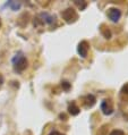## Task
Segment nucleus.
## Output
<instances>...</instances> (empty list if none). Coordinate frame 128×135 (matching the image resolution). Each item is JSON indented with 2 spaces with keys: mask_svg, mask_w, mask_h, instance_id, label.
Instances as JSON below:
<instances>
[{
  "mask_svg": "<svg viewBox=\"0 0 128 135\" xmlns=\"http://www.w3.org/2000/svg\"><path fill=\"white\" fill-rule=\"evenodd\" d=\"M62 17L67 23H74V22L78 18V15L73 8H67L66 10L62 12Z\"/></svg>",
  "mask_w": 128,
  "mask_h": 135,
  "instance_id": "1",
  "label": "nucleus"
},
{
  "mask_svg": "<svg viewBox=\"0 0 128 135\" xmlns=\"http://www.w3.org/2000/svg\"><path fill=\"white\" fill-rule=\"evenodd\" d=\"M14 66H15V69L17 70V72H22L23 69L26 68V66H27V60L22 57V56H19V57H15L14 58Z\"/></svg>",
  "mask_w": 128,
  "mask_h": 135,
  "instance_id": "2",
  "label": "nucleus"
},
{
  "mask_svg": "<svg viewBox=\"0 0 128 135\" xmlns=\"http://www.w3.org/2000/svg\"><path fill=\"white\" fill-rule=\"evenodd\" d=\"M108 17L110 18L112 22H118L120 20V17H121V12H120V9L118 8H115V7H112V8L108 9Z\"/></svg>",
  "mask_w": 128,
  "mask_h": 135,
  "instance_id": "3",
  "label": "nucleus"
},
{
  "mask_svg": "<svg viewBox=\"0 0 128 135\" xmlns=\"http://www.w3.org/2000/svg\"><path fill=\"white\" fill-rule=\"evenodd\" d=\"M88 49H90V47H88V43L86 42V41H82V42H81L80 44H78V48H77V52H78V55H80L81 57L85 58L86 56H87Z\"/></svg>",
  "mask_w": 128,
  "mask_h": 135,
  "instance_id": "4",
  "label": "nucleus"
},
{
  "mask_svg": "<svg viewBox=\"0 0 128 135\" xmlns=\"http://www.w3.org/2000/svg\"><path fill=\"white\" fill-rule=\"evenodd\" d=\"M101 109H102L104 115H111L114 112V108L111 106V102L109 100H104L101 103Z\"/></svg>",
  "mask_w": 128,
  "mask_h": 135,
  "instance_id": "5",
  "label": "nucleus"
},
{
  "mask_svg": "<svg viewBox=\"0 0 128 135\" xmlns=\"http://www.w3.org/2000/svg\"><path fill=\"white\" fill-rule=\"evenodd\" d=\"M95 101L96 99L93 94H87L86 97H84V104L86 108H92L95 104Z\"/></svg>",
  "mask_w": 128,
  "mask_h": 135,
  "instance_id": "6",
  "label": "nucleus"
},
{
  "mask_svg": "<svg viewBox=\"0 0 128 135\" xmlns=\"http://www.w3.org/2000/svg\"><path fill=\"white\" fill-rule=\"evenodd\" d=\"M68 110H69V112L73 116H76V115H78L80 114V111H81V109L78 108V106L75 102H73L71 104H69V107H68Z\"/></svg>",
  "mask_w": 128,
  "mask_h": 135,
  "instance_id": "7",
  "label": "nucleus"
},
{
  "mask_svg": "<svg viewBox=\"0 0 128 135\" xmlns=\"http://www.w3.org/2000/svg\"><path fill=\"white\" fill-rule=\"evenodd\" d=\"M100 32L105 39H110L111 37V31L109 30V27H105V25H101L100 27Z\"/></svg>",
  "mask_w": 128,
  "mask_h": 135,
  "instance_id": "8",
  "label": "nucleus"
},
{
  "mask_svg": "<svg viewBox=\"0 0 128 135\" xmlns=\"http://www.w3.org/2000/svg\"><path fill=\"white\" fill-rule=\"evenodd\" d=\"M110 135H125V133H124V131H121V129H115L110 133Z\"/></svg>",
  "mask_w": 128,
  "mask_h": 135,
  "instance_id": "9",
  "label": "nucleus"
},
{
  "mask_svg": "<svg viewBox=\"0 0 128 135\" xmlns=\"http://www.w3.org/2000/svg\"><path fill=\"white\" fill-rule=\"evenodd\" d=\"M75 3H76L78 7H80L81 10H83V9L86 8V2H78V1H75Z\"/></svg>",
  "mask_w": 128,
  "mask_h": 135,
  "instance_id": "10",
  "label": "nucleus"
},
{
  "mask_svg": "<svg viewBox=\"0 0 128 135\" xmlns=\"http://www.w3.org/2000/svg\"><path fill=\"white\" fill-rule=\"evenodd\" d=\"M105 129H107V125H104V126L102 127V128H101V131H100V132L97 133V134H99V135H107V131H105Z\"/></svg>",
  "mask_w": 128,
  "mask_h": 135,
  "instance_id": "11",
  "label": "nucleus"
},
{
  "mask_svg": "<svg viewBox=\"0 0 128 135\" xmlns=\"http://www.w3.org/2000/svg\"><path fill=\"white\" fill-rule=\"evenodd\" d=\"M121 92H122V93H125V94H127V95H128V83H126L125 85L122 86Z\"/></svg>",
  "mask_w": 128,
  "mask_h": 135,
  "instance_id": "12",
  "label": "nucleus"
},
{
  "mask_svg": "<svg viewBox=\"0 0 128 135\" xmlns=\"http://www.w3.org/2000/svg\"><path fill=\"white\" fill-rule=\"evenodd\" d=\"M62 85L65 86V89H66V90H68V89H69V86H70L68 82H63V83H62Z\"/></svg>",
  "mask_w": 128,
  "mask_h": 135,
  "instance_id": "13",
  "label": "nucleus"
},
{
  "mask_svg": "<svg viewBox=\"0 0 128 135\" xmlns=\"http://www.w3.org/2000/svg\"><path fill=\"white\" fill-rule=\"evenodd\" d=\"M50 135H62V134H60V133H58V132H56L55 131V132H51Z\"/></svg>",
  "mask_w": 128,
  "mask_h": 135,
  "instance_id": "14",
  "label": "nucleus"
}]
</instances>
